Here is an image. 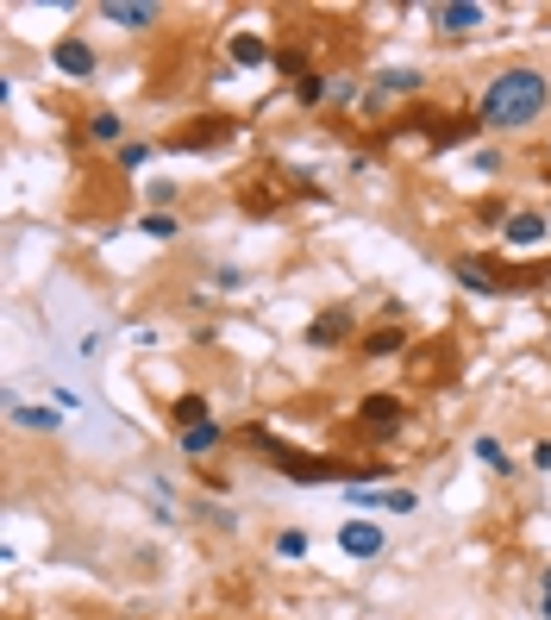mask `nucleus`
Here are the masks:
<instances>
[{"instance_id":"1","label":"nucleus","mask_w":551,"mask_h":620,"mask_svg":"<svg viewBox=\"0 0 551 620\" xmlns=\"http://www.w3.org/2000/svg\"><path fill=\"white\" fill-rule=\"evenodd\" d=\"M545 114H551V76L532 70V63L495 70L483 82V95H476V126H483V138H520Z\"/></svg>"},{"instance_id":"2","label":"nucleus","mask_w":551,"mask_h":620,"mask_svg":"<svg viewBox=\"0 0 551 620\" xmlns=\"http://www.w3.org/2000/svg\"><path fill=\"white\" fill-rule=\"evenodd\" d=\"M345 502H352L357 514H413L420 495L401 489V483H345Z\"/></svg>"},{"instance_id":"3","label":"nucleus","mask_w":551,"mask_h":620,"mask_svg":"<svg viewBox=\"0 0 551 620\" xmlns=\"http://www.w3.org/2000/svg\"><path fill=\"white\" fill-rule=\"evenodd\" d=\"M333 539H338V552H345L352 564H376L382 552H389V526H376L370 514H352Z\"/></svg>"},{"instance_id":"4","label":"nucleus","mask_w":551,"mask_h":620,"mask_svg":"<svg viewBox=\"0 0 551 620\" xmlns=\"http://www.w3.org/2000/svg\"><path fill=\"white\" fill-rule=\"evenodd\" d=\"M426 20H433L439 39H471L489 25V7L483 0H439V7H426Z\"/></svg>"},{"instance_id":"5","label":"nucleus","mask_w":551,"mask_h":620,"mask_svg":"<svg viewBox=\"0 0 551 620\" xmlns=\"http://www.w3.org/2000/svg\"><path fill=\"white\" fill-rule=\"evenodd\" d=\"M51 70H57L63 82H95V70H100V51L82 32H63L57 44H51Z\"/></svg>"},{"instance_id":"6","label":"nucleus","mask_w":551,"mask_h":620,"mask_svg":"<svg viewBox=\"0 0 551 620\" xmlns=\"http://www.w3.org/2000/svg\"><path fill=\"white\" fill-rule=\"evenodd\" d=\"M357 427L370 432V439H395V432L408 427V402L401 395H364L357 402Z\"/></svg>"},{"instance_id":"7","label":"nucleus","mask_w":551,"mask_h":620,"mask_svg":"<svg viewBox=\"0 0 551 620\" xmlns=\"http://www.w3.org/2000/svg\"><path fill=\"white\" fill-rule=\"evenodd\" d=\"M95 20L100 25H119V32H158L163 7H158V0H100Z\"/></svg>"},{"instance_id":"8","label":"nucleus","mask_w":551,"mask_h":620,"mask_svg":"<svg viewBox=\"0 0 551 620\" xmlns=\"http://www.w3.org/2000/svg\"><path fill=\"white\" fill-rule=\"evenodd\" d=\"M352 339H364L352 308H320L314 327H307V345H314V351H338V345H352Z\"/></svg>"},{"instance_id":"9","label":"nucleus","mask_w":551,"mask_h":620,"mask_svg":"<svg viewBox=\"0 0 551 620\" xmlns=\"http://www.w3.org/2000/svg\"><path fill=\"white\" fill-rule=\"evenodd\" d=\"M545 238H551V220L539 214V207H514L508 226H501V245H508V252H539Z\"/></svg>"},{"instance_id":"10","label":"nucleus","mask_w":551,"mask_h":620,"mask_svg":"<svg viewBox=\"0 0 551 620\" xmlns=\"http://www.w3.org/2000/svg\"><path fill=\"white\" fill-rule=\"evenodd\" d=\"M426 88V76L420 70H382L376 76V88H370V100H364V114H382L389 100H408V95H420Z\"/></svg>"},{"instance_id":"11","label":"nucleus","mask_w":551,"mask_h":620,"mask_svg":"<svg viewBox=\"0 0 551 620\" xmlns=\"http://www.w3.org/2000/svg\"><path fill=\"white\" fill-rule=\"evenodd\" d=\"M452 276H457V282H464L471 295H501V289H508V270H495L489 257H457Z\"/></svg>"},{"instance_id":"12","label":"nucleus","mask_w":551,"mask_h":620,"mask_svg":"<svg viewBox=\"0 0 551 620\" xmlns=\"http://www.w3.org/2000/svg\"><path fill=\"white\" fill-rule=\"evenodd\" d=\"M226 439H233V432L219 427V420H201V427L176 432V451H182V458H188V464H207V458H214V451L226 446Z\"/></svg>"},{"instance_id":"13","label":"nucleus","mask_w":551,"mask_h":620,"mask_svg":"<svg viewBox=\"0 0 551 620\" xmlns=\"http://www.w3.org/2000/svg\"><path fill=\"white\" fill-rule=\"evenodd\" d=\"M7 420H13L20 432H44V439H51V432L63 427V414H57V407H32V402H20V395H7Z\"/></svg>"},{"instance_id":"14","label":"nucleus","mask_w":551,"mask_h":620,"mask_svg":"<svg viewBox=\"0 0 551 620\" xmlns=\"http://www.w3.org/2000/svg\"><path fill=\"white\" fill-rule=\"evenodd\" d=\"M82 132H88V145H132V126H126V114H114V107H100V114H88V126H82Z\"/></svg>"},{"instance_id":"15","label":"nucleus","mask_w":551,"mask_h":620,"mask_svg":"<svg viewBox=\"0 0 551 620\" xmlns=\"http://www.w3.org/2000/svg\"><path fill=\"white\" fill-rule=\"evenodd\" d=\"M471 458H476L483 470H495V477H520V464L508 458V446H501L495 432H476V439H471Z\"/></svg>"},{"instance_id":"16","label":"nucleus","mask_w":551,"mask_h":620,"mask_svg":"<svg viewBox=\"0 0 551 620\" xmlns=\"http://www.w3.org/2000/svg\"><path fill=\"white\" fill-rule=\"evenodd\" d=\"M226 57H233L238 70H263V63H276L270 39H257V32H233V39H226Z\"/></svg>"},{"instance_id":"17","label":"nucleus","mask_w":551,"mask_h":620,"mask_svg":"<svg viewBox=\"0 0 551 620\" xmlns=\"http://www.w3.org/2000/svg\"><path fill=\"white\" fill-rule=\"evenodd\" d=\"M138 233L151 238V245H176V238H182V220L170 214V207H144V214H138Z\"/></svg>"},{"instance_id":"18","label":"nucleus","mask_w":551,"mask_h":620,"mask_svg":"<svg viewBox=\"0 0 551 620\" xmlns=\"http://www.w3.org/2000/svg\"><path fill=\"white\" fill-rule=\"evenodd\" d=\"M201 126H207V132H176L170 145H176V151H207V145H226V138H233V119H201Z\"/></svg>"},{"instance_id":"19","label":"nucleus","mask_w":551,"mask_h":620,"mask_svg":"<svg viewBox=\"0 0 551 620\" xmlns=\"http://www.w3.org/2000/svg\"><path fill=\"white\" fill-rule=\"evenodd\" d=\"M401 345H408V332H401V327H370L364 339H357V351H364V357H395Z\"/></svg>"},{"instance_id":"20","label":"nucleus","mask_w":551,"mask_h":620,"mask_svg":"<svg viewBox=\"0 0 551 620\" xmlns=\"http://www.w3.org/2000/svg\"><path fill=\"white\" fill-rule=\"evenodd\" d=\"M357 100H364V82L345 70H326V107H357Z\"/></svg>"},{"instance_id":"21","label":"nucleus","mask_w":551,"mask_h":620,"mask_svg":"<svg viewBox=\"0 0 551 620\" xmlns=\"http://www.w3.org/2000/svg\"><path fill=\"white\" fill-rule=\"evenodd\" d=\"M476 138H483V126H476V114L471 119H445V132L433 138L439 151H464V145H476Z\"/></svg>"},{"instance_id":"22","label":"nucleus","mask_w":551,"mask_h":620,"mask_svg":"<svg viewBox=\"0 0 551 620\" xmlns=\"http://www.w3.org/2000/svg\"><path fill=\"white\" fill-rule=\"evenodd\" d=\"M170 420H176L182 432H188V427H201V420H214V414H207V395H201V388H195V395H176V407H170Z\"/></svg>"},{"instance_id":"23","label":"nucleus","mask_w":551,"mask_h":620,"mask_svg":"<svg viewBox=\"0 0 551 620\" xmlns=\"http://www.w3.org/2000/svg\"><path fill=\"white\" fill-rule=\"evenodd\" d=\"M307 552H314V539H307V526H282V533H276V558H307Z\"/></svg>"},{"instance_id":"24","label":"nucleus","mask_w":551,"mask_h":620,"mask_svg":"<svg viewBox=\"0 0 551 620\" xmlns=\"http://www.w3.org/2000/svg\"><path fill=\"white\" fill-rule=\"evenodd\" d=\"M289 88H295L301 107H326V70H307V76H295Z\"/></svg>"},{"instance_id":"25","label":"nucleus","mask_w":551,"mask_h":620,"mask_svg":"<svg viewBox=\"0 0 551 620\" xmlns=\"http://www.w3.org/2000/svg\"><path fill=\"white\" fill-rule=\"evenodd\" d=\"M114 157H119V170H126V175H138L151 157H158V145H151V138H132V145H119Z\"/></svg>"},{"instance_id":"26","label":"nucleus","mask_w":551,"mask_h":620,"mask_svg":"<svg viewBox=\"0 0 551 620\" xmlns=\"http://www.w3.org/2000/svg\"><path fill=\"white\" fill-rule=\"evenodd\" d=\"M195 521L214 526V533H238V514L233 507H219V502H195Z\"/></svg>"},{"instance_id":"27","label":"nucleus","mask_w":551,"mask_h":620,"mask_svg":"<svg viewBox=\"0 0 551 620\" xmlns=\"http://www.w3.org/2000/svg\"><path fill=\"white\" fill-rule=\"evenodd\" d=\"M471 170L476 175H501L508 170V151H501V145H483V151H471Z\"/></svg>"},{"instance_id":"28","label":"nucleus","mask_w":551,"mask_h":620,"mask_svg":"<svg viewBox=\"0 0 551 620\" xmlns=\"http://www.w3.org/2000/svg\"><path fill=\"white\" fill-rule=\"evenodd\" d=\"M214 289L219 295H238V289H245V270H238V264H219V270H214Z\"/></svg>"},{"instance_id":"29","label":"nucleus","mask_w":551,"mask_h":620,"mask_svg":"<svg viewBox=\"0 0 551 620\" xmlns=\"http://www.w3.org/2000/svg\"><path fill=\"white\" fill-rule=\"evenodd\" d=\"M195 477H201V489H207L214 502H226V495H233V477H219V470H195Z\"/></svg>"},{"instance_id":"30","label":"nucleus","mask_w":551,"mask_h":620,"mask_svg":"<svg viewBox=\"0 0 551 620\" xmlns=\"http://www.w3.org/2000/svg\"><path fill=\"white\" fill-rule=\"evenodd\" d=\"M527 464L539 470V477H551V439H532V451H527Z\"/></svg>"},{"instance_id":"31","label":"nucleus","mask_w":551,"mask_h":620,"mask_svg":"<svg viewBox=\"0 0 551 620\" xmlns=\"http://www.w3.org/2000/svg\"><path fill=\"white\" fill-rule=\"evenodd\" d=\"M144 194H151V207H170V201H176V182H163V175H158Z\"/></svg>"},{"instance_id":"32","label":"nucleus","mask_w":551,"mask_h":620,"mask_svg":"<svg viewBox=\"0 0 551 620\" xmlns=\"http://www.w3.org/2000/svg\"><path fill=\"white\" fill-rule=\"evenodd\" d=\"M539 620H551V564H545V577H539Z\"/></svg>"},{"instance_id":"33","label":"nucleus","mask_w":551,"mask_h":620,"mask_svg":"<svg viewBox=\"0 0 551 620\" xmlns=\"http://www.w3.org/2000/svg\"><path fill=\"white\" fill-rule=\"evenodd\" d=\"M539 163H545V170H551V138H545V157H539Z\"/></svg>"}]
</instances>
